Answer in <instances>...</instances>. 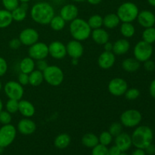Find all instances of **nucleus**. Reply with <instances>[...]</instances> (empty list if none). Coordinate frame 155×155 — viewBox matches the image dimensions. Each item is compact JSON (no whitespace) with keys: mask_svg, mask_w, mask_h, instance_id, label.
<instances>
[{"mask_svg":"<svg viewBox=\"0 0 155 155\" xmlns=\"http://www.w3.org/2000/svg\"><path fill=\"white\" fill-rule=\"evenodd\" d=\"M54 16V8L49 3L45 2L36 3L30 10V17L33 21L41 25L49 24Z\"/></svg>","mask_w":155,"mask_h":155,"instance_id":"f257e3e1","label":"nucleus"},{"mask_svg":"<svg viewBox=\"0 0 155 155\" xmlns=\"http://www.w3.org/2000/svg\"><path fill=\"white\" fill-rule=\"evenodd\" d=\"M131 139L132 143L136 148L145 150L152 143L154 139L153 130L148 126H139L133 131Z\"/></svg>","mask_w":155,"mask_h":155,"instance_id":"f03ea898","label":"nucleus"},{"mask_svg":"<svg viewBox=\"0 0 155 155\" xmlns=\"http://www.w3.org/2000/svg\"><path fill=\"white\" fill-rule=\"evenodd\" d=\"M70 33L74 39L77 41H85L91 36L92 29L86 21L82 18H76L70 24Z\"/></svg>","mask_w":155,"mask_h":155,"instance_id":"7ed1b4c3","label":"nucleus"},{"mask_svg":"<svg viewBox=\"0 0 155 155\" xmlns=\"http://www.w3.org/2000/svg\"><path fill=\"white\" fill-rule=\"evenodd\" d=\"M139 12V8L135 3L127 2L119 6L117 15L120 22L132 23L137 18Z\"/></svg>","mask_w":155,"mask_h":155,"instance_id":"20e7f679","label":"nucleus"},{"mask_svg":"<svg viewBox=\"0 0 155 155\" xmlns=\"http://www.w3.org/2000/svg\"><path fill=\"white\" fill-rule=\"evenodd\" d=\"M42 74L44 80L51 86H60L64 79L63 71L56 65H48Z\"/></svg>","mask_w":155,"mask_h":155,"instance_id":"39448f33","label":"nucleus"},{"mask_svg":"<svg viewBox=\"0 0 155 155\" xmlns=\"http://www.w3.org/2000/svg\"><path fill=\"white\" fill-rule=\"evenodd\" d=\"M120 124L127 128H133L139 125L142 120V114L136 109H129L120 115Z\"/></svg>","mask_w":155,"mask_h":155,"instance_id":"423d86ee","label":"nucleus"},{"mask_svg":"<svg viewBox=\"0 0 155 155\" xmlns=\"http://www.w3.org/2000/svg\"><path fill=\"white\" fill-rule=\"evenodd\" d=\"M134 58L139 62H145L149 60L153 54V47L151 44L145 41H139L133 49Z\"/></svg>","mask_w":155,"mask_h":155,"instance_id":"0eeeda50","label":"nucleus"},{"mask_svg":"<svg viewBox=\"0 0 155 155\" xmlns=\"http://www.w3.org/2000/svg\"><path fill=\"white\" fill-rule=\"evenodd\" d=\"M17 129L12 124L3 125L0 128V147L2 148L9 146L15 139Z\"/></svg>","mask_w":155,"mask_h":155,"instance_id":"6e6552de","label":"nucleus"},{"mask_svg":"<svg viewBox=\"0 0 155 155\" xmlns=\"http://www.w3.org/2000/svg\"><path fill=\"white\" fill-rule=\"evenodd\" d=\"M4 92L8 98L10 99L20 101L24 96V89L22 85L20 84L18 82L10 80L5 84Z\"/></svg>","mask_w":155,"mask_h":155,"instance_id":"1a4fd4ad","label":"nucleus"},{"mask_svg":"<svg viewBox=\"0 0 155 155\" xmlns=\"http://www.w3.org/2000/svg\"><path fill=\"white\" fill-rule=\"evenodd\" d=\"M109 92L112 95L116 97L124 95L125 92L128 89V84L124 79L120 77L114 78L109 82L107 85Z\"/></svg>","mask_w":155,"mask_h":155,"instance_id":"9d476101","label":"nucleus"},{"mask_svg":"<svg viewBox=\"0 0 155 155\" xmlns=\"http://www.w3.org/2000/svg\"><path fill=\"white\" fill-rule=\"evenodd\" d=\"M28 54L34 61L45 59L48 55V46L44 42H36L29 47Z\"/></svg>","mask_w":155,"mask_h":155,"instance_id":"9b49d317","label":"nucleus"},{"mask_svg":"<svg viewBox=\"0 0 155 155\" xmlns=\"http://www.w3.org/2000/svg\"><path fill=\"white\" fill-rule=\"evenodd\" d=\"M18 38L22 45L30 47V45H33L39 41V35L37 30L31 28V27H29V28H25L24 30H23L20 33Z\"/></svg>","mask_w":155,"mask_h":155,"instance_id":"f8f14e48","label":"nucleus"},{"mask_svg":"<svg viewBox=\"0 0 155 155\" xmlns=\"http://www.w3.org/2000/svg\"><path fill=\"white\" fill-rule=\"evenodd\" d=\"M48 46V54L56 60H61L67 55L66 45L60 41H54Z\"/></svg>","mask_w":155,"mask_h":155,"instance_id":"ddd939ff","label":"nucleus"},{"mask_svg":"<svg viewBox=\"0 0 155 155\" xmlns=\"http://www.w3.org/2000/svg\"><path fill=\"white\" fill-rule=\"evenodd\" d=\"M67 54L72 58L79 59L83 56L84 52V48L80 41L73 39L68 42L66 45Z\"/></svg>","mask_w":155,"mask_h":155,"instance_id":"4468645a","label":"nucleus"},{"mask_svg":"<svg viewBox=\"0 0 155 155\" xmlns=\"http://www.w3.org/2000/svg\"><path fill=\"white\" fill-rule=\"evenodd\" d=\"M116 61V57L113 51H104L98 58V64L101 69L107 70L111 68Z\"/></svg>","mask_w":155,"mask_h":155,"instance_id":"2eb2a0df","label":"nucleus"},{"mask_svg":"<svg viewBox=\"0 0 155 155\" xmlns=\"http://www.w3.org/2000/svg\"><path fill=\"white\" fill-rule=\"evenodd\" d=\"M18 132L24 136H29L35 133L36 130V124L30 118H24L18 122L17 126Z\"/></svg>","mask_w":155,"mask_h":155,"instance_id":"dca6fc26","label":"nucleus"},{"mask_svg":"<svg viewBox=\"0 0 155 155\" xmlns=\"http://www.w3.org/2000/svg\"><path fill=\"white\" fill-rule=\"evenodd\" d=\"M136 19H137L138 23L145 28L154 26L155 15L151 11L144 10L141 12H139V15H138Z\"/></svg>","mask_w":155,"mask_h":155,"instance_id":"f3484780","label":"nucleus"},{"mask_svg":"<svg viewBox=\"0 0 155 155\" xmlns=\"http://www.w3.org/2000/svg\"><path fill=\"white\" fill-rule=\"evenodd\" d=\"M79 14L78 8L73 4H68L64 5L60 11V16L66 22H71L74 19L77 18Z\"/></svg>","mask_w":155,"mask_h":155,"instance_id":"a211bd4d","label":"nucleus"},{"mask_svg":"<svg viewBox=\"0 0 155 155\" xmlns=\"http://www.w3.org/2000/svg\"><path fill=\"white\" fill-rule=\"evenodd\" d=\"M132 145V139L131 136L126 133H121L115 138V145L120 148L122 152L128 151L131 148Z\"/></svg>","mask_w":155,"mask_h":155,"instance_id":"6ab92c4d","label":"nucleus"},{"mask_svg":"<svg viewBox=\"0 0 155 155\" xmlns=\"http://www.w3.org/2000/svg\"><path fill=\"white\" fill-rule=\"evenodd\" d=\"M18 112H20V114L24 117L30 118L35 114L36 109L30 101L21 99L18 103Z\"/></svg>","mask_w":155,"mask_h":155,"instance_id":"aec40b11","label":"nucleus"},{"mask_svg":"<svg viewBox=\"0 0 155 155\" xmlns=\"http://www.w3.org/2000/svg\"><path fill=\"white\" fill-rule=\"evenodd\" d=\"M91 36H92V40L98 45H104L106 42H108L110 39V36L107 30L102 29L101 27L92 30Z\"/></svg>","mask_w":155,"mask_h":155,"instance_id":"412c9836","label":"nucleus"},{"mask_svg":"<svg viewBox=\"0 0 155 155\" xmlns=\"http://www.w3.org/2000/svg\"><path fill=\"white\" fill-rule=\"evenodd\" d=\"M130 48V43L127 39H117L113 44V51L115 55H124L127 54Z\"/></svg>","mask_w":155,"mask_h":155,"instance_id":"4be33fe9","label":"nucleus"},{"mask_svg":"<svg viewBox=\"0 0 155 155\" xmlns=\"http://www.w3.org/2000/svg\"><path fill=\"white\" fill-rule=\"evenodd\" d=\"M27 10H28L27 3H22L21 5H19L18 7L11 12L13 21H17V22H21V21H24L27 18Z\"/></svg>","mask_w":155,"mask_h":155,"instance_id":"5701e85b","label":"nucleus"},{"mask_svg":"<svg viewBox=\"0 0 155 155\" xmlns=\"http://www.w3.org/2000/svg\"><path fill=\"white\" fill-rule=\"evenodd\" d=\"M36 62L30 57H26L21 61L19 64L20 71L21 73L30 74L32 71L35 70Z\"/></svg>","mask_w":155,"mask_h":155,"instance_id":"b1692460","label":"nucleus"},{"mask_svg":"<svg viewBox=\"0 0 155 155\" xmlns=\"http://www.w3.org/2000/svg\"><path fill=\"white\" fill-rule=\"evenodd\" d=\"M140 68V62L135 58H128L123 61L122 68L128 73H133L137 71Z\"/></svg>","mask_w":155,"mask_h":155,"instance_id":"393cba45","label":"nucleus"},{"mask_svg":"<svg viewBox=\"0 0 155 155\" xmlns=\"http://www.w3.org/2000/svg\"><path fill=\"white\" fill-rule=\"evenodd\" d=\"M120 23V21L117 14H108L103 18V26H104V27L107 29L111 30L116 28L119 26Z\"/></svg>","mask_w":155,"mask_h":155,"instance_id":"a878e982","label":"nucleus"},{"mask_svg":"<svg viewBox=\"0 0 155 155\" xmlns=\"http://www.w3.org/2000/svg\"><path fill=\"white\" fill-rule=\"evenodd\" d=\"M13 22L12 12L6 9H0V29L9 27Z\"/></svg>","mask_w":155,"mask_h":155,"instance_id":"bb28decb","label":"nucleus"},{"mask_svg":"<svg viewBox=\"0 0 155 155\" xmlns=\"http://www.w3.org/2000/svg\"><path fill=\"white\" fill-rule=\"evenodd\" d=\"M71 136L67 133H61L58 135L54 139V146L59 149H64L71 143Z\"/></svg>","mask_w":155,"mask_h":155,"instance_id":"cd10ccee","label":"nucleus"},{"mask_svg":"<svg viewBox=\"0 0 155 155\" xmlns=\"http://www.w3.org/2000/svg\"><path fill=\"white\" fill-rule=\"evenodd\" d=\"M43 81V74L39 70H34L29 74V84L32 86H40Z\"/></svg>","mask_w":155,"mask_h":155,"instance_id":"c85d7f7f","label":"nucleus"},{"mask_svg":"<svg viewBox=\"0 0 155 155\" xmlns=\"http://www.w3.org/2000/svg\"><path fill=\"white\" fill-rule=\"evenodd\" d=\"M82 144L86 148H93L99 144L98 137L93 133H86L82 138Z\"/></svg>","mask_w":155,"mask_h":155,"instance_id":"c756f323","label":"nucleus"},{"mask_svg":"<svg viewBox=\"0 0 155 155\" xmlns=\"http://www.w3.org/2000/svg\"><path fill=\"white\" fill-rule=\"evenodd\" d=\"M120 30L122 36L126 39L133 37L136 33V29L132 23H122Z\"/></svg>","mask_w":155,"mask_h":155,"instance_id":"7c9ffc66","label":"nucleus"},{"mask_svg":"<svg viewBox=\"0 0 155 155\" xmlns=\"http://www.w3.org/2000/svg\"><path fill=\"white\" fill-rule=\"evenodd\" d=\"M49 25L54 31H61L65 27L66 21L60 15H54L50 21Z\"/></svg>","mask_w":155,"mask_h":155,"instance_id":"2f4dec72","label":"nucleus"},{"mask_svg":"<svg viewBox=\"0 0 155 155\" xmlns=\"http://www.w3.org/2000/svg\"><path fill=\"white\" fill-rule=\"evenodd\" d=\"M87 22L92 30L101 28L103 26V18L99 15H93L89 18Z\"/></svg>","mask_w":155,"mask_h":155,"instance_id":"473e14b6","label":"nucleus"},{"mask_svg":"<svg viewBox=\"0 0 155 155\" xmlns=\"http://www.w3.org/2000/svg\"><path fill=\"white\" fill-rule=\"evenodd\" d=\"M142 40L149 44L155 42V28L154 27L145 29L142 33Z\"/></svg>","mask_w":155,"mask_h":155,"instance_id":"72a5a7b5","label":"nucleus"},{"mask_svg":"<svg viewBox=\"0 0 155 155\" xmlns=\"http://www.w3.org/2000/svg\"><path fill=\"white\" fill-rule=\"evenodd\" d=\"M98 141H99V144L107 146L113 141V136L108 131H104L100 134Z\"/></svg>","mask_w":155,"mask_h":155,"instance_id":"f704fd0d","label":"nucleus"},{"mask_svg":"<svg viewBox=\"0 0 155 155\" xmlns=\"http://www.w3.org/2000/svg\"><path fill=\"white\" fill-rule=\"evenodd\" d=\"M18 103L19 101L15 99H10L7 101L5 104V109L10 114H15L18 111Z\"/></svg>","mask_w":155,"mask_h":155,"instance_id":"c9c22d12","label":"nucleus"},{"mask_svg":"<svg viewBox=\"0 0 155 155\" xmlns=\"http://www.w3.org/2000/svg\"><path fill=\"white\" fill-rule=\"evenodd\" d=\"M140 95V91L136 88H130L127 90V92L124 94V96L129 101H133V100L137 99Z\"/></svg>","mask_w":155,"mask_h":155,"instance_id":"e433bc0d","label":"nucleus"},{"mask_svg":"<svg viewBox=\"0 0 155 155\" xmlns=\"http://www.w3.org/2000/svg\"><path fill=\"white\" fill-rule=\"evenodd\" d=\"M123 131V126L120 123L115 122L113 123L109 127L108 132L112 135L113 137H116L118 135L120 134Z\"/></svg>","mask_w":155,"mask_h":155,"instance_id":"4c0bfd02","label":"nucleus"},{"mask_svg":"<svg viewBox=\"0 0 155 155\" xmlns=\"http://www.w3.org/2000/svg\"><path fill=\"white\" fill-rule=\"evenodd\" d=\"M92 155H109L108 148L105 145L98 144L92 148Z\"/></svg>","mask_w":155,"mask_h":155,"instance_id":"58836bf2","label":"nucleus"},{"mask_svg":"<svg viewBox=\"0 0 155 155\" xmlns=\"http://www.w3.org/2000/svg\"><path fill=\"white\" fill-rule=\"evenodd\" d=\"M5 9L12 12L14 9L19 6V0H2Z\"/></svg>","mask_w":155,"mask_h":155,"instance_id":"ea45409f","label":"nucleus"},{"mask_svg":"<svg viewBox=\"0 0 155 155\" xmlns=\"http://www.w3.org/2000/svg\"><path fill=\"white\" fill-rule=\"evenodd\" d=\"M12 120V114L8 112L7 110H2L0 112V124L2 125L11 124Z\"/></svg>","mask_w":155,"mask_h":155,"instance_id":"a19ab883","label":"nucleus"},{"mask_svg":"<svg viewBox=\"0 0 155 155\" xmlns=\"http://www.w3.org/2000/svg\"><path fill=\"white\" fill-rule=\"evenodd\" d=\"M8 63L5 59L2 57H0V77L4 76L7 73Z\"/></svg>","mask_w":155,"mask_h":155,"instance_id":"79ce46f5","label":"nucleus"},{"mask_svg":"<svg viewBox=\"0 0 155 155\" xmlns=\"http://www.w3.org/2000/svg\"><path fill=\"white\" fill-rule=\"evenodd\" d=\"M22 43L20 41L19 38H14V39H11L10 42H9L8 45L10 47V48L13 50H17L21 46Z\"/></svg>","mask_w":155,"mask_h":155,"instance_id":"37998d69","label":"nucleus"},{"mask_svg":"<svg viewBox=\"0 0 155 155\" xmlns=\"http://www.w3.org/2000/svg\"><path fill=\"white\" fill-rule=\"evenodd\" d=\"M18 83L24 86H27L29 84V74H24V73H21L18 75Z\"/></svg>","mask_w":155,"mask_h":155,"instance_id":"c03bdc74","label":"nucleus"},{"mask_svg":"<svg viewBox=\"0 0 155 155\" xmlns=\"http://www.w3.org/2000/svg\"><path fill=\"white\" fill-rule=\"evenodd\" d=\"M48 66V62L45 60V59H42V60H38L36 61V67L37 68V70L43 72L45 69H46L47 67Z\"/></svg>","mask_w":155,"mask_h":155,"instance_id":"a18cd8bd","label":"nucleus"},{"mask_svg":"<svg viewBox=\"0 0 155 155\" xmlns=\"http://www.w3.org/2000/svg\"><path fill=\"white\" fill-rule=\"evenodd\" d=\"M144 68L148 72H151L155 69V64L153 61L148 60L144 62Z\"/></svg>","mask_w":155,"mask_h":155,"instance_id":"49530a36","label":"nucleus"},{"mask_svg":"<svg viewBox=\"0 0 155 155\" xmlns=\"http://www.w3.org/2000/svg\"><path fill=\"white\" fill-rule=\"evenodd\" d=\"M108 152L109 155H120L122 151L120 150V148L117 145H113L110 148H108Z\"/></svg>","mask_w":155,"mask_h":155,"instance_id":"de8ad7c7","label":"nucleus"},{"mask_svg":"<svg viewBox=\"0 0 155 155\" xmlns=\"http://www.w3.org/2000/svg\"><path fill=\"white\" fill-rule=\"evenodd\" d=\"M145 153L149 155H154L155 154V146L152 143L151 145H148L146 148H145Z\"/></svg>","mask_w":155,"mask_h":155,"instance_id":"09e8293b","label":"nucleus"},{"mask_svg":"<svg viewBox=\"0 0 155 155\" xmlns=\"http://www.w3.org/2000/svg\"><path fill=\"white\" fill-rule=\"evenodd\" d=\"M149 92L150 95L152 98H155V80H153L149 86Z\"/></svg>","mask_w":155,"mask_h":155,"instance_id":"8fccbe9b","label":"nucleus"},{"mask_svg":"<svg viewBox=\"0 0 155 155\" xmlns=\"http://www.w3.org/2000/svg\"><path fill=\"white\" fill-rule=\"evenodd\" d=\"M104 51H112V49H113V43H111V42L108 41L105 44H104Z\"/></svg>","mask_w":155,"mask_h":155,"instance_id":"3c124183","label":"nucleus"},{"mask_svg":"<svg viewBox=\"0 0 155 155\" xmlns=\"http://www.w3.org/2000/svg\"><path fill=\"white\" fill-rule=\"evenodd\" d=\"M132 155H146V153L144 151V149H140V148H137L133 152Z\"/></svg>","mask_w":155,"mask_h":155,"instance_id":"603ef678","label":"nucleus"},{"mask_svg":"<svg viewBox=\"0 0 155 155\" xmlns=\"http://www.w3.org/2000/svg\"><path fill=\"white\" fill-rule=\"evenodd\" d=\"M87 1L89 4L93 5H98L99 3H101L102 0H87Z\"/></svg>","mask_w":155,"mask_h":155,"instance_id":"864d4df0","label":"nucleus"},{"mask_svg":"<svg viewBox=\"0 0 155 155\" xmlns=\"http://www.w3.org/2000/svg\"><path fill=\"white\" fill-rule=\"evenodd\" d=\"M148 2L151 6H154V7H155V0H148Z\"/></svg>","mask_w":155,"mask_h":155,"instance_id":"5fc2aeb1","label":"nucleus"},{"mask_svg":"<svg viewBox=\"0 0 155 155\" xmlns=\"http://www.w3.org/2000/svg\"><path fill=\"white\" fill-rule=\"evenodd\" d=\"M72 64L74 65H77L78 64V59H75V58H73L72 59Z\"/></svg>","mask_w":155,"mask_h":155,"instance_id":"6e6d98bb","label":"nucleus"},{"mask_svg":"<svg viewBox=\"0 0 155 155\" xmlns=\"http://www.w3.org/2000/svg\"><path fill=\"white\" fill-rule=\"evenodd\" d=\"M3 110V102L2 101V99L0 98V112Z\"/></svg>","mask_w":155,"mask_h":155,"instance_id":"4d7b16f0","label":"nucleus"},{"mask_svg":"<svg viewBox=\"0 0 155 155\" xmlns=\"http://www.w3.org/2000/svg\"><path fill=\"white\" fill-rule=\"evenodd\" d=\"M30 1V0H19V2H21V3H27Z\"/></svg>","mask_w":155,"mask_h":155,"instance_id":"13d9d810","label":"nucleus"},{"mask_svg":"<svg viewBox=\"0 0 155 155\" xmlns=\"http://www.w3.org/2000/svg\"><path fill=\"white\" fill-rule=\"evenodd\" d=\"M73 1L77 2H84L86 1V0H73Z\"/></svg>","mask_w":155,"mask_h":155,"instance_id":"bf43d9fd","label":"nucleus"},{"mask_svg":"<svg viewBox=\"0 0 155 155\" xmlns=\"http://www.w3.org/2000/svg\"><path fill=\"white\" fill-rule=\"evenodd\" d=\"M2 89V83L1 80H0V92H1Z\"/></svg>","mask_w":155,"mask_h":155,"instance_id":"052dcab7","label":"nucleus"},{"mask_svg":"<svg viewBox=\"0 0 155 155\" xmlns=\"http://www.w3.org/2000/svg\"><path fill=\"white\" fill-rule=\"evenodd\" d=\"M120 155H128V154H126V153H124V152H121V154Z\"/></svg>","mask_w":155,"mask_h":155,"instance_id":"680f3d73","label":"nucleus"},{"mask_svg":"<svg viewBox=\"0 0 155 155\" xmlns=\"http://www.w3.org/2000/svg\"><path fill=\"white\" fill-rule=\"evenodd\" d=\"M154 28H155V24H154Z\"/></svg>","mask_w":155,"mask_h":155,"instance_id":"e2e57ef3","label":"nucleus"}]
</instances>
